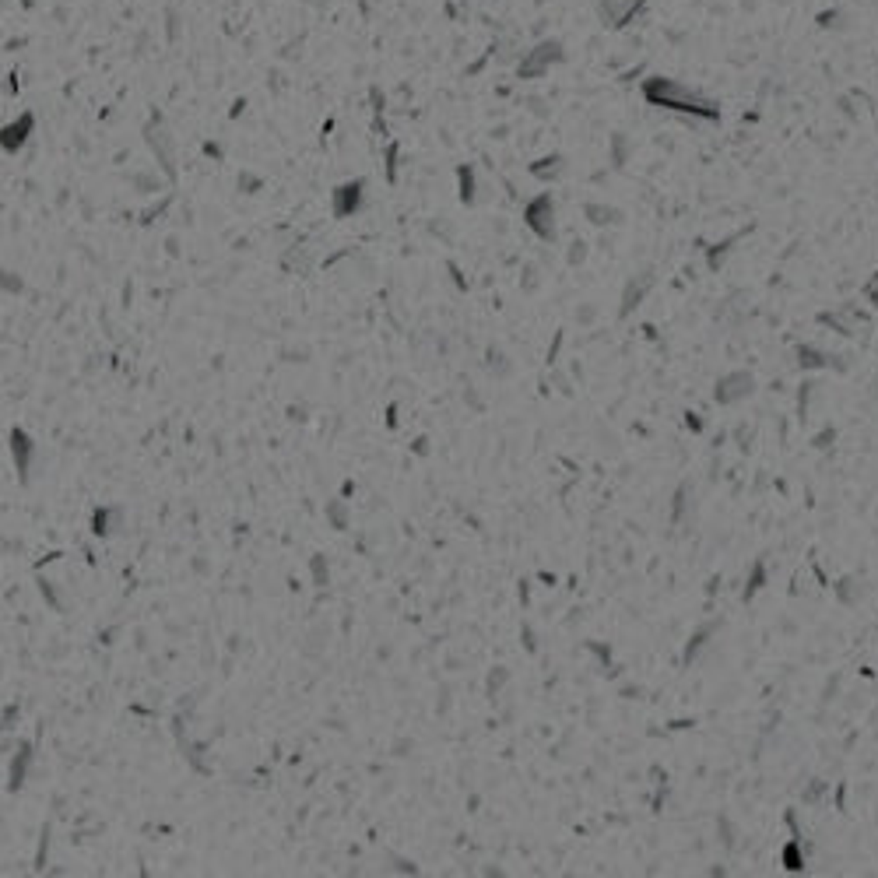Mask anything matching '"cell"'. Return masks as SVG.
I'll return each mask as SVG.
<instances>
[{"mask_svg":"<svg viewBox=\"0 0 878 878\" xmlns=\"http://www.w3.org/2000/svg\"><path fill=\"white\" fill-rule=\"evenodd\" d=\"M643 92H646V99H650V102H660V106H667V109L710 113V109H703V106L696 102V95H692V92H685L682 84H675V81H667V77H650V81L643 84Z\"/></svg>","mask_w":878,"mask_h":878,"instance_id":"cell-1","label":"cell"},{"mask_svg":"<svg viewBox=\"0 0 878 878\" xmlns=\"http://www.w3.org/2000/svg\"><path fill=\"white\" fill-rule=\"evenodd\" d=\"M527 225L538 232V236H545V239H552L556 236V222H552V201L548 197H538L531 208H527Z\"/></svg>","mask_w":878,"mask_h":878,"instance_id":"cell-2","label":"cell"},{"mask_svg":"<svg viewBox=\"0 0 878 878\" xmlns=\"http://www.w3.org/2000/svg\"><path fill=\"white\" fill-rule=\"evenodd\" d=\"M358 183H348V187H341L337 190V215H348V211H355V204H358Z\"/></svg>","mask_w":878,"mask_h":878,"instance_id":"cell-3","label":"cell"},{"mask_svg":"<svg viewBox=\"0 0 878 878\" xmlns=\"http://www.w3.org/2000/svg\"><path fill=\"white\" fill-rule=\"evenodd\" d=\"M28 127H32V116H21L18 127L11 123V127L4 130V148H18V144L25 141V130H28Z\"/></svg>","mask_w":878,"mask_h":878,"instance_id":"cell-4","label":"cell"}]
</instances>
